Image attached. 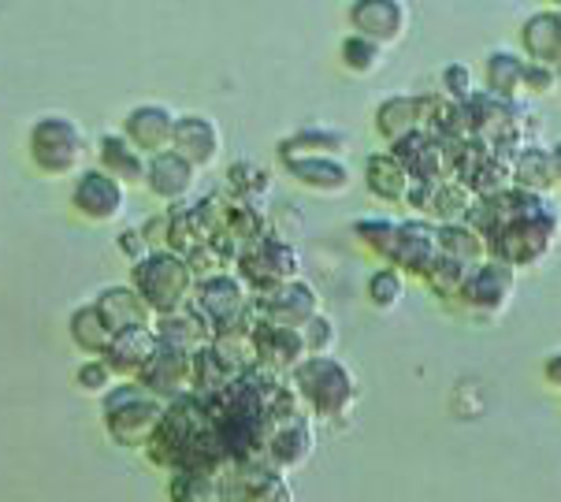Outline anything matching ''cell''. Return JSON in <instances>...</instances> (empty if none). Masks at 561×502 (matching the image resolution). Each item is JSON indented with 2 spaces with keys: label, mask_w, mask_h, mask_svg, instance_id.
<instances>
[{
  "label": "cell",
  "mask_w": 561,
  "mask_h": 502,
  "mask_svg": "<svg viewBox=\"0 0 561 502\" xmlns=\"http://www.w3.org/2000/svg\"><path fill=\"white\" fill-rule=\"evenodd\" d=\"M465 224L483 235L494 261L517 272L539 269L561 239V208L554 197H536L513 186L494 197H480Z\"/></svg>",
  "instance_id": "cell-1"
},
{
  "label": "cell",
  "mask_w": 561,
  "mask_h": 502,
  "mask_svg": "<svg viewBox=\"0 0 561 502\" xmlns=\"http://www.w3.org/2000/svg\"><path fill=\"white\" fill-rule=\"evenodd\" d=\"M294 395L301 399L306 417L317 421H339L357 406L360 387L350 373L346 362L339 357H309L306 365H298V373L290 376Z\"/></svg>",
  "instance_id": "cell-2"
},
{
  "label": "cell",
  "mask_w": 561,
  "mask_h": 502,
  "mask_svg": "<svg viewBox=\"0 0 561 502\" xmlns=\"http://www.w3.org/2000/svg\"><path fill=\"white\" fill-rule=\"evenodd\" d=\"M130 287L138 290V298L146 301L149 309H153V317H171V312L190 306L197 279H194V272H190L186 258H179V253H171V250H160L135 264Z\"/></svg>",
  "instance_id": "cell-3"
},
{
  "label": "cell",
  "mask_w": 561,
  "mask_h": 502,
  "mask_svg": "<svg viewBox=\"0 0 561 502\" xmlns=\"http://www.w3.org/2000/svg\"><path fill=\"white\" fill-rule=\"evenodd\" d=\"M517 279H520V272L510 269V264H502L494 258L483 261L469 272V279H465L461 295L454 298L450 309H458L461 317L477 320V324H494V320L513 306Z\"/></svg>",
  "instance_id": "cell-4"
},
{
  "label": "cell",
  "mask_w": 561,
  "mask_h": 502,
  "mask_svg": "<svg viewBox=\"0 0 561 502\" xmlns=\"http://www.w3.org/2000/svg\"><path fill=\"white\" fill-rule=\"evenodd\" d=\"M164 410L168 406L141 384H127L116 387L104 402V424H108L112 440L123 443V447H146L160 429V421H164Z\"/></svg>",
  "instance_id": "cell-5"
},
{
  "label": "cell",
  "mask_w": 561,
  "mask_h": 502,
  "mask_svg": "<svg viewBox=\"0 0 561 502\" xmlns=\"http://www.w3.org/2000/svg\"><path fill=\"white\" fill-rule=\"evenodd\" d=\"M234 276L245 283V290H253V298L272 295V290L283 287V283L301 279L298 250H294L290 242L268 235V239L245 246V250L239 253V261H234Z\"/></svg>",
  "instance_id": "cell-6"
},
{
  "label": "cell",
  "mask_w": 561,
  "mask_h": 502,
  "mask_svg": "<svg viewBox=\"0 0 561 502\" xmlns=\"http://www.w3.org/2000/svg\"><path fill=\"white\" fill-rule=\"evenodd\" d=\"M82 157V130L68 116H45L31 130V160L49 179L71 175Z\"/></svg>",
  "instance_id": "cell-7"
},
{
  "label": "cell",
  "mask_w": 561,
  "mask_h": 502,
  "mask_svg": "<svg viewBox=\"0 0 561 502\" xmlns=\"http://www.w3.org/2000/svg\"><path fill=\"white\" fill-rule=\"evenodd\" d=\"M346 15H350L354 34L368 37V42L387 53L405 42L413 8H409L405 0H357V4H350Z\"/></svg>",
  "instance_id": "cell-8"
},
{
  "label": "cell",
  "mask_w": 561,
  "mask_h": 502,
  "mask_svg": "<svg viewBox=\"0 0 561 502\" xmlns=\"http://www.w3.org/2000/svg\"><path fill=\"white\" fill-rule=\"evenodd\" d=\"M405 205H413L416 220L443 227V224L469 220L472 205H477V194L465 183H458V179H439V183H413Z\"/></svg>",
  "instance_id": "cell-9"
},
{
  "label": "cell",
  "mask_w": 561,
  "mask_h": 502,
  "mask_svg": "<svg viewBox=\"0 0 561 502\" xmlns=\"http://www.w3.org/2000/svg\"><path fill=\"white\" fill-rule=\"evenodd\" d=\"M253 312H256V324H272V328H306L312 317H320V295L317 287L306 279H294L283 283L279 290L272 295L253 298Z\"/></svg>",
  "instance_id": "cell-10"
},
{
  "label": "cell",
  "mask_w": 561,
  "mask_h": 502,
  "mask_svg": "<svg viewBox=\"0 0 561 502\" xmlns=\"http://www.w3.org/2000/svg\"><path fill=\"white\" fill-rule=\"evenodd\" d=\"M138 384L146 387L149 395H157L160 402L183 399V395L194 391V354L160 343V350L153 354V362H149L146 373H141Z\"/></svg>",
  "instance_id": "cell-11"
},
{
  "label": "cell",
  "mask_w": 561,
  "mask_h": 502,
  "mask_svg": "<svg viewBox=\"0 0 561 502\" xmlns=\"http://www.w3.org/2000/svg\"><path fill=\"white\" fill-rule=\"evenodd\" d=\"M253 350H256V368L279 376L283 373H298V365L309 362L306 339L298 328H272V324H256L253 331Z\"/></svg>",
  "instance_id": "cell-12"
},
{
  "label": "cell",
  "mask_w": 561,
  "mask_h": 502,
  "mask_svg": "<svg viewBox=\"0 0 561 502\" xmlns=\"http://www.w3.org/2000/svg\"><path fill=\"white\" fill-rule=\"evenodd\" d=\"M439 261V242H435V224L427 220H402L398 224V242L391 269L402 272L405 279H424L432 264Z\"/></svg>",
  "instance_id": "cell-13"
},
{
  "label": "cell",
  "mask_w": 561,
  "mask_h": 502,
  "mask_svg": "<svg viewBox=\"0 0 561 502\" xmlns=\"http://www.w3.org/2000/svg\"><path fill=\"white\" fill-rule=\"evenodd\" d=\"M175 112L164 104H138L127 112L119 135L138 149L141 157H160L171 149V135H175Z\"/></svg>",
  "instance_id": "cell-14"
},
{
  "label": "cell",
  "mask_w": 561,
  "mask_h": 502,
  "mask_svg": "<svg viewBox=\"0 0 561 502\" xmlns=\"http://www.w3.org/2000/svg\"><path fill=\"white\" fill-rule=\"evenodd\" d=\"M220 127H216L213 119L202 116V112H190V116H179L175 119V135H171V149H175L179 157L190 160V164L202 172V168L213 164L216 157H220Z\"/></svg>",
  "instance_id": "cell-15"
},
{
  "label": "cell",
  "mask_w": 561,
  "mask_h": 502,
  "mask_svg": "<svg viewBox=\"0 0 561 502\" xmlns=\"http://www.w3.org/2000/svg\"><path fill=\"white\" fill-rule=\"evenodd\" d=\"M71 202L85 216V220L108 224V220H116V216L123 213V183H116L112 175H104L101 168H93V172L79 175Z\"/></svg>",
  "instance_id": "cell-16"
},
{
  "label": "cell",
  "mask_w": 561,
  "mask_h": 502,
  "mask_svg": "<svg viewBox=\"0 0 561 502\" xmlns=\"http://www.w3.org/2000/svg\"><path fill=\"white\" fill-rule=\"evenodd\" d=\"M160 350V339L153 328H130V331H119L112 339L108 354H104V365L116 373V380H141V373L153 362V354Z\"/></svg>",
  "instance_id": "cell-17"
},
{
  "label": "cell",
  "mask_w": 561,
  "mask_h": 502,
  "mask_svg": "<svg viewBox=\"0 0 561 502\" xmlns=\"http://www.w3.org/2000/svg\"><path fill=\"white\" fill-rule=\"evenodd\" d=\"M312 429H309V417L301 421H290V424H275L272 435H268V447H264V466L272 472H290V469H301L306 461L312 458Z\"/></svg>",
  "instance_id": "cell-18"
},
{
  "label": "cell",
  "mask_w": 561,
  "mask_h": 502,
  "mask_svg": "<svg viewBox=\"0 0 561 502\" xmlns=\"http://www.w3.org/2000/svg\"><path fill=\"white\" fill-rule=\"evenodd\" d=\"M520 56L531 64H547L561 71V12L543 8L520 23Z\"/></svg>",
  "instance_id": "cell-19"
},
{
  "label": "cell",
  "mask_w": 561,
  "mask_h": 502,
  "mask_svg": "<svg viewBox=\"0 0 561 502\" xmlns=\"http://www.w3.org/2000/svg\"><path fill=\"white\" fill-rule=\"evenodd\" d=\"M391 157L405 168L413 183H439V179H450L443 146L432 135H424V130H416V135H409L398 141V146H391Z\"/></svg>",
  "instance_id": "cell-20"
},
{
  "label": "cell",
  "mask_w": 561,
  "mask_h": 502,
  "mask_svg": "<svg viewBox=\"0 0 561 502\" xmlns=\"http://www.w3.org/2000/svg\"><path fill=\"white\" fill-rule=\"evenodd\" d=\"M283 168H287V175L298 186H306V191L323 194V197L346 194L350 186H354L350 168L335 157H294V160H283Z\"/></svg>",
  "instance_id": "cell-21"
},
{
  "label": "cell",
  "mask_w": 561,
  "mask_h": 502,
  "mask_svg": "<svg viewBox=\"0 0 561 502\" xmlns=\"http://www.w3.org/2000/svg\"><path fill=\"white\" fill-rule=\"evenodd\" d=\"M146 183L160 202L183 205L190 197V191H194V183H197V168L179 157L175 149H168V153H160V157H149Z\"/></svg>",
  "instance_id": "cell-22"
},
{
  "label": "cell",
  "mask_w": 561,
  "mask_h": 502,
  "mask_svg": "<svg viewBox=\"0 0 561 502\" xmlns=\"http://www.w3.org/2000/svg\"><path fill=\"white\" fill-rule=\"evenodd\" d=\"M153 331H157L160 343L179 346V350H186V354H197V350L216 343V328L208 324V317L194 306V301H190L186 309L171 312V317H160Z\"/></svg>",
  "instance_id": "cell-23"
},
{
  "label": "cell",
  "mask_w": 561,
  "mask_h": 502,
  "mask_svg": "<svg viewBox=\"0 0 561 502\" xmlns=\"http://www.w3.org/2000/svg\"><path fill=\"white\" fill-rule=\"evenodd\" d=\"M373 123H376L379 141H387V146H398L402 138L416 135V130L424 127L421 93H394V98L379 101Z\"/></svg>",
  "instance_id": "cell-24"
},
{
  "label": "cell",
  "mask_w": 561,
  "mask_h": 502,
  "mask_svg": "<svg viewBox=\"0 0 561 502\" xmlns=\"http://www.w3.org/2000/svg\"><path fill=\"white\" fill-rule=\"evenodd\" d=\"M525 56L513 49H491L483 56V93L502 104H517L525 93Z\"/></svg>",
  "instance_id": "cell-25"
},
{
  "label": "cell",
  "mask_w": 561,
  "mask_h": 502,
  "mask_svg": "<svg viewBox=\"0 0 561 502\" xmlns=\"http://www.w3.org/2000/svg\"><path fill=\"white\" fill-rule=\"evenodd\" d=\"M513 191H525L536 197H554L558 191V175H554V160H550V146H525L513 157L510 168Z\"/></svg>",
  "instance_id": "cell-26"
},
{
  "label": "cell",
  "mask_w": 561,
  "mask_h": 502,
  "mask_svg": "<svg viewBox=\"0 0 561 502\" xmlns=\"http://www.w3.org/2000/svg\"><path fill=\"white\" fill-rule=\"evenodd\" d=\"M365 186L376 202L405 205L409 191H413V179H409L405 168L391 157V149H383V153H373L365 160Z\"/></svg>",
  "instance_id": "cell-27"
},
{
  "label": "cell",
  "mask_w": 561,
  "mask_h": 502,
  "mask_svg": "<svg viewBox=\"0 0 561 502\" xmlns=\"http://www.w3.org/2000/svg\"><path fill=\"white\" fill-rule=\"evenodd\" d=\"M101 309V317L108 320V328L116 331H130V328H149L153 324V309L138 298L135 287H108L101 290V298L93 301Z\"/></svg>",
  "instance_id": "cell-28"
},
{
  "label": "cell",
  "mask_w": 561,
  "mask_h": 502,
  "mask_svg": "<svg viewBox=\"0 0 561 502\" xmlns=\"http://www.w3.org/2000/svg\"><path fill=\"white\" fill-rule=\"evenodd\" d=\"M98 157H101V172L112 175L116 183H146V168L149 160L138 153L123 135H104L98 141Z\"/></svg>",
  "instance_id": "cell-29"
},
{
  "label": "cell",
  "mask_w": 561,
  "mask_h": 502,
  "mask_svg": "<svg viewBox=\"0 0 561 502\" xmlns=\"http://www.w3.org/2000/svg\"><path fill=\"white\" fill-rule=\"evenodd\" d=\"M435 242H439V258L472 264V269L483 264V261H491V250H488V242H483V235L472 224H465V220L435 227Z\"/></svg>",
  "instance_id": "cell-30"
},
{
  "label": "cell",
  "mask_w": 561,
  "mask_h": 502,
  "mask_svg": "<svg viewBox=\"0 0 561 502\" xmlns=\"http://www.w3.org/2000/svg\"><path fill=\"white\" fill-rule=\"evenodd\" d=\"M350 146V135L342 130H328V127H306L298 135H290L287 141H279V157L294 160V157H342Z\"/></svg>",
  "instance_id": "cell-31"
},
{
  "label": "cell",
  "mask_w": 561,
  "mask_h": 502,
  "mask_svg": "<svg viewBox=\"0 0 561 502\" xmlns=\"http://www.w3.org/2000/svg\"><path fill=\"white\" fill-rule=\"evenodd\" d=\"M168 250L179 253V258H190V253L197 250V246H205L213 235H208V227L202 220V213H197V205H175L168 213Z\"/></svg>",
  "instance_id": "cell-32"
},
{
  "label": "cell",
  "mask_w": 561,
  "mask_h": 502,
  "mask_svg": "<svg viewBox=\"0 0 561 502\" xmlns=\"http://www.w3.org/2000/svg\"><path fill=\"white\" fill-rule=\"evenodd\" d=\"M71 339L82 354H93V357H104L116 339V331L108 328V320L101 317L98 306H82L79 312L71 317Z\"/></svg>",
  "instance_id": "cell-33"
},
{
  "label": "cell",
  "mask_w": 561,
  "mask_h": 502,
  "mask_svg": "<svg viewBox=\"0 0 561 502\" xmlns=\"http://www.w3.org/2000/svg\"><path fill=\"white\" fill-rule=\"evenodd\" d=\"M354 235L376 261L391 264L394 242H398V220H387V216H365V220L354 224Z\"/></svg>",
  "instance_id": "cell-34"
},
{
  "label": "cell",
  "mask_w": 561,
  "mask_h": 502,
  "mask_svg": "<svg viewBox=\"0 0 561 502\" xmlns=\"http://www.w3.org/2000/svg\"><path fill=\"white\" fill-rule=\"evenodd\" d=\"M405 283L409 279L398 269H391V264L376 269L373 276H368V283H365L368 306H373L376 312H394L398 306H402V298H405Z\"/></svg>",
  "instance_id": "cell-35"
},
{
  "label": "cell",
  "mask_w": 561,
  "mask_h": 502,
  "mask_svg": "<svg viewBox=\"0 0 561 502\" xmlns=\"http://www.w3.org/2000/svg\"><path fill=\"white\" fill-rule=\"evenodd\" d=\"M227 186H231V194L239 197V202L261 205V194H268V186H272V172L253 164V160H234V164L227 168Z\"/></svg>",
  "instance_id": "cell-36"
},
{
  "label": "cell",
  "mask_w": 561,
  "mask_h": 502,
  "mask_svg": "<svg viewBox=\"0 0 561 502\" xmlns=\"http://www.w3.org/2000/svg\"><path fill=\"white\" fill-rule=\"evenodd\" d=\"M469 272H472V264H461V261H450V258H439L432 264V272L421 279L427 290H432L435 298L446 301V306H454V298L461 295V287H465V279H469Z\"/></svg>",
  "instance_id": "cell-37"
},
{
  "label": "cell",
  "mask_w": 561,
  "mask_h": 502,
  "mask_svg": "<svg viewBox=\"0 0 561 502\" xmlns=\"http://www.w3.org/2000/svg\"><path fill=\"white\" fill-rule=\"evenodd\" d=\"M339 60H342V68H346L350 75H376L379 68H383V49L379 45H373L368 37H360V34H346L342 37V45H339Z\"/></svg>",
  "instance_id": "cell-38"
},
{
  "label": "cell",
  "mask_w": 561,
  "mask_h": 502,
  "mask_svg": "<svg viewBox=\"0 0 561 502\" xmlns=\"http://www.w3.org/2000/svg\"><path fill=\"white\" fill-rule=\"evenodd\" d=\"M439 98L450 101V104H469L472 98H477V75H472L469 64H446V68L439 71Z\"/></svg>",
  "instance_id": "cell-39"
},
{
  "label": "cell",
  "mask_w": 561,
  "mask_h": 502,
  "mask_svg": "<svg viewBox=\"0 0 561 502\" xmlns=\"http://www.w3.org/2000/svg\"><path fill=\"white\" fill-rule=\"evenodd\" d=\"M171 502H220V484H216V477H205V472H175Z\"/></svg>",
  "instance_id": "cell-40"
},
{
  "label": "cell",
  "mask_w": 561,
  "mask_h": 502,
  "mask_svg": "<svg viewBox=\"0 0 561 502\" xmlns=\"http://www.w3.org/2000/svg\"><path fill=\"white\" fill-rule=\"evenodd\" d=\"M301 339H306L309 357H331L339 346V328L328 312H320V317H312L309 324L301 328Z\"/></svg>",
  "instance_id": "cell-41"
},
{
  "label": "cell",
  "mask_w": 561,
  "mask_h": 502,
  "mask_svg": "<svg viewBox=\"0 0 561 502\" xmlns=\"http://www.w3.org/2000/svg\"><path fill=\"white\" fill-rule=\"evenodd\" d=\"M75 384H79L85 395H112V391H116V373L104 365V357H90V362L79 365Z\"/></svg>",
  "instance_id": "cell-42"
},
{
  "label": "cell",
  "mask_w": 561,
  "mask_h": 502,
  "mask_svg": "<svg viewBox=\"0 0 561 502\" xmlns=\"http://www.w3.org/2000/svg\"><path fill=\"white\" fill-rule=\"evenodd\" d=\"M561 90V71L547 68V64H525V93L531 98H550V93Z\"/></svg>",
  "instance_id": "cell-43"
},
{
  "label": "cell",
  "mask_w": 561,
  "mask_h": 502,
  "mask_svg": "<svg viewBox=\"0 0 561 502\" xmlns=\"http://www.w3.org/2000/svg\"><path fill=\"white\" fill-rule=\"evenodd\" d=\"M119 250L127 253V258H135V264L149 258V246H146V239H141V231H123Z\"/></svg>",
  "instance_id": "cell-44"
},
{
  "label": "cell",
  "mask_w": 561,
  "mask_h": 502,
  "mask_svg": "<svg viewBox=\"0 0 561 502\" xmlns=\"http://www.w3.org/2000/svg\"><path fill=\"white\" fill-rule=\"evenodd\" d=\"M543 380H547V387H554L561 395V350H554V354L543 362Z\"/></svg>",
  "instance_id": "cell-45"
},
{
  "label": "cell",
  "mask_w": 561,
  "mask_h": 502,
  "mask_svg": "<svg viewBox=\"0 0 561 502\" xmlns=\"http://www.w3.org/2000/svg\"><path fill=\"white\" fill-rule=\"evenodd\" d=\"M550 160H554V175H558V186H561V138L550 146Z\"/></svg>",
  "instance_id": "cell-46"
},
{
  "label": "cell",
  "mask_w": 561,
  "mask_h": 502,
  "mask_svg": "<svg viewBox=\"0 0 561 502\" xmlns=\"http://www.w3.org/2000/svg\"><path fill=\"white\" fill-rule=\"evenodd\" d=\"M558 98H561V90H558Z\"/></svg>",
  "instance_id": "cell-47"
}]
</instances>
